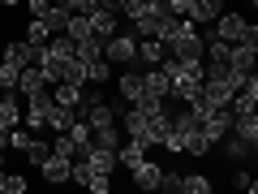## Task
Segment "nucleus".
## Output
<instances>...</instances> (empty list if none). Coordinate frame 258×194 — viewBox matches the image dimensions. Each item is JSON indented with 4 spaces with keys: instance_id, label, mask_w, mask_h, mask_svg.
Returning <instances> with one entry per match:
<instances>
[{
    "instance_id": "1",
    "label": "nucleus",
    "mask_w": 258,
    "mask_h": 194,
    "mask_svg": "<svg viewBox=\"0 0 258 194\" xmlns=\"http://www.w3.org/2000/svg\"><path fill=\"white\" fill-rule=\"evenodd\" d=\"M164 74L172 78V100H203V65H181L172 56V61H164Z\"/></svg>"
},
{
    "instance_id": "2",
    "label": "nucleus",
    "mask_w": 258,
    "mask_h": 194,
    "mask_svg": "<svg viewBox=\"0 0 258 194\" xmlns=\"http://www.w3.org/2000/svg\"><path fill=\"white\" fill-rule=\"evenodd\" d=\"M168 52L176 56L181 65H203V56H207V39L198 35V26H194L189 18H185V26H181V35L168 43Z\"/></svg>"
},
{
    "instance_id": "3",
    "label": "nucleus",
    "mask_w": 258,
    "mask_h": 194,
    "mask_svg": "<svg viewBox=\"0 0 258 194\" xmlns=\"http://www.w3.org/2000/svg\"><path fill=\"white\" fill-rule=\"evenodd\" d=\"M103 61H108V65H134V61H138V35L129 30V35L103 39Z\"/></svg>"
},
{
    "instance_id": "4",
    "label": "nucleus",
    "mask_w": 258,
    "mask_h": 194,
    "mask_svg": "<svg viewBox=\"0 0 258 194\" xmlns=\"http://www.w3.org/2000/svg\"><path fill=\"white\" fill-rule=\"evenodd\" d=\"M52 108H56L52 91H39V95H26V125H30V129L47 125V112H52Z\"/></svg>"
},
{
    "instance_id": "5",
    "label": "nucleus",
    "mask_w": 258,
    "mask_h": 194,
    "mask_svg": "<svg viewBox=\"0 0 258 194\" xmlns=\"http://www.w3.org/2000/svg\"><path fill=\"white\" fill-rule=\"evenodd\" d=\"M147 95V74H138L134 65H125V74H120V100L125 104H138Z\"/></svg>"
},
{
    "instance_id": "6",
    "label": "nucleus",
    "mask_w": 258,
    "mask_h": 194,
    "mask_svg": "<svg viewBox=\"0 0 258 194\" xmlns=\"http://www.w3.org/2000/svg\"><path fill=\"white\" fill-rule=\"evenodd\" d=\"M39 173H43V181H52V185H64L69 181V173H74V160H64V156H47L43 164H39Z\"/></svg>"
},
{
    "instance_id": "7",
    "label": "nucleus",
    "mask_w": 258,
    "mask_h": 194,
    "mask_svg": "<svg viewBox=\"0 0 258 194\" xmlns=\"http://www.w3.org/2000/svg\"><path fill=\"white\" fill-rule=\"evenodd\" d=\"M147 147H151V142H142V138H125L116 147V164L120 168H138L142 160H147Z\"/></svg>"
},
{
    "instance_id": "8",
    "label": "nucleus",
    "mask_w": 258,
    "mask_h": 194,
    "mask_svg": "<svg viewBox=\"0 0 258 194\" xmlns=\"http://www.w3.org/2000/svg\"><path fill=\"white\" fill-rule=\"evenodd\" d=\"M18 91L22 95H39V91H52V82H47V74L39 69V65H26L18 78Z\"/></svg>"
},
{
    "instance_id": "9",
    "label": "nucleus",
    "mask_w": 258,
    "mask_h": 194,
    "mask_svg": "<svg viewBox=\"0 0 258 194\" xmlns=\"http://www.w3.org/2000/svg\"><path fill=\"white\" fill-rule=\"evenodd\" d=\"M5 61L18 65V69H26V65H39V47L30 43V39H22V43H9V47H5Z\"/></svg>"
},
{
    "instance_id": "10",
    "label": "nucleus",
    "mask_w": 258,
    "mask_h": 194,
    "mask_svg": "<svg viewBox=\"0 0 258 194\" xmlns=\"http://www.w3.org/2000/svg\"><path fill=\"white\" fill-rule=\"evenodd\" d=\"M245 26H249V22L237 18V13H220V18H215V35L228 39V43H237V39L245 35Z\"/></svg>"
},
{
    "instance_id": "11",
    "label": "nucleus",
    "mask_w": 258,
    "mask_h": 194,
    "mask_svg": "<svg viewBox=\"0 0 258 194\" xmlns=\"http://www.w3.org/2000/svg\"><path fill=\"white\" fill-rule=\"evenodd\" d=\"M220 147H224V156H228L232 164H241L245 156H254V147H249V138H241L237 129H228V134H224V138H220Z\"/></svg>"
},
{
    "instance_id": "12",
    "label": "nucleus",
    "mask_w": 258,
    "mask_h": 194,
    "mask_svg": "<svg viewBox=\"0 0 258 194\" xmlns=\"http://www.w3.org/2000/svg\"><path fill=\"white\" fill-rule=\"evenodd\" d=\"M129 177H134V185H138V190H159V177H164V168L151 164V160H142L138 168H129Z\"/></svg>"
},
{
    "instance_id": "13",
    "label": "nucleus",
    "mask_w": 258,
    "mask_h": 194,
    "mask_svg": "<svg viewBox=\"0 0 258 194\" xmlns=\"http://www.w3.org/2000/svg\"><path fill=\"white\" fill-rule=\"evenodd\" d=\"M254 56H258V47H249V43H232V56H228V65H232V74H254Z\"/></svg>"
},
{
    "instance_id": "14",
    "label": "nucleus",
    "mask_w": 258,
    "mask_h": 194,
    "mask_svg": "<svg viewBox=\"0 0 258 194\" xmlns=\"http://www.w3.org/2000/svg\"><path fill=\"white\" fill-rule=\"evenodd\" d=\"M116 18H120V13H112V9H99V5H95V9H91L95 39H112V35H116Z\"/></svg>"
},
{
    "instance_id": "15",
    "label": "nucleus",
    "mask_w": 258,
    "mask_h": 194,
    "mask_svg": "<svg viewBox=\"0 0 258 194\" xmlns=\"http://www.w3.org/2000/svg\"><path fill=\"white\" fill-rule=\"evenodd\" d=\"M224 9V0H189V22L194 26H203V22H215Z\"/></svg>"
},
{
    "instance_id": "16",
    "label": "nucleus",
    "mask_w": 258,
    "mask_h": 194,
    "mask_svg": "<svg viewBox=\"0 0 258 194\" xmlns=\"http://www.w3.org/2000/svg\"><path fill=\"white\" fill-rule=\"evenodd\" d=\"M147 95H155V100H172V78L164 74V69H147Z\"/></svg>"
},
{
    "instance_id": "17",
    "label": "nucleus",
    "mask_w": 258,
    "mask_h": 194,
    "mask_svg": "<svg viewBox=\"0 0 258 194\" xmlns=\"http://www.w3.org/2000/svg\"><path fill=\"white\" fill-rule=\"evenodd\" d=\"M86 160H91L95 173H108V177H112V168H120L116 164V151H112V147H95V142H91V151H86Z\"/></svg>"
},
{
    "instance_id": "18",
    "label": "nucleus",
    "mask_w": 258,
    "mask_h": 194,
    "mask_svg": "<svg viewBox=\"0 0 258 194\" xmlns=\"http://www.w3.org/2000/svg\"><path fill=\"white\" fill-rule=\"evenodd\" d=\"M64 35L74 39V43H86V39H95L91 13H74V18H69V26H64Z\"/></svg>"
},
{
    "instance_id": "19",
    "label": "nucleus",
    "mask_w": 258,
    "mask_h": 194,
    "mask_svg": "<svg viewBox=\"0 0 258 194\" xmlns=\"http://www.w3.org/2000/svg\"><path fill=\"white\" fill-rule=\"evenodd\" d=\"M22 117H26V112L18 108V100H13V91H5V95H0V129H13V125L22 121Z\"/></svg>"
},
{
    "instance_id": "20",
    "label": "nucleus",
    "mask_w": 258,
    "mask_h": 194,
    "mask_svg": "<svg viewBox=\"0 0 258 194\" xmlns=\"http://www.w3.org/2000/svg\"><path fill=\"white\" fill-rule=\"evenodd\" d=\"M164 39H155V35H147V39H138V61H147V65H159L164 61Z\"/></svg>"
},
{
    "instance_id": "21",
    "label": "nucleus",
    "mask_w": 258,
    "mask_h": 194,
    "mask_svg": "<svg viewBox=\"0 0 258 194\" xmlns=\"http://www.w3.org/2000/svg\"><path fill=\"white\" fill-rule=\"evenodd\" d=\"M52 100L64 104V108H78V104H82V86H78V82H56L52 86Z\"/></svg>"
},
{
    "instance_id": "22",
    "label": "nucleus",
    "mask_w": 258,
    "mask_h": 194,
    "mask_svg": "<svg viewBox=\"0 0 258 194\" xmlns=\"http://www.w3.org/2000/svg\"><path fill=\"white\" fill-rule=\"evenodd\" d=\"M228 56H232V43H228V39L207 35V61H211V65H228Z\"/></svg>"
},
{
    "instance_id": "23",
    "label": "nucleus",
    "mask_w": 258,
    "mask_h": 194,
    "mask_svg": "<svg viewBox=\"0 0 258 194\" xmlns=\"http://www.w3.org/2000/svg\"><path fill=\"white\" fill-rule=\"evenodd\" d=\"M69 18H74V13L64 9V5H52V9L43 13V22H47V30H52V35H64V26H69Z\"/></svg>"
},
{
    "instance_id": "24",
    "label": "nucleus",
    "mask_w": 258,
    "mask_h": 194,
    "mask_svg": "<svg viewBox=\"0 0 258 194\" xmlns=\"http://www.w3.org/2000/svg\"><path fill=\"white\" fill-rule=\"evenodd\" d=\"M74 121H78V112H74V108H64V104H56V108L47 112V125H52L56 134H60V129H69Z\"/></svg>"
},
{
    "instance_id": "25",
    "label": "nucleus",
    "mask_w": 258,
    "mask_h": 194,
    "mask_svg": "<svg viewBox=\"0 0 258 194\" xmlns=\"http://www.w3.org/2000/svg\"><path fill=\"white\" fill-rule=\"evenodd\" d=\"M22 156H26L30 164L39 168V164H43L47 156H52V142H43V138H30V142H26V151H22Z\"/></svg>"
},
{
    "instance_id": "26",
    "label": "nucleus",
    "mask_w": 258,
    "mask_h": 194,
    "mask_svg": "<svg viewBox=\"0 0 258 194\" xmlns=\"http://www.w3.org/2000/svg\"><path fill=\"white\" fill-rule=\"evenodd\" d=\"M78 61L82 65H91V61H103V39H86V43H78Z\"/></svg>"
},
{
    "instance_id": "27",
    "label": "nucleus",
    "mask_w": 258,
    "mask_h": 194,
    "mask_svg": "<svg viewBox=\"0 0 258 194\" xmlns=\"http://www.w3.org/2000/svg\"><path fill=\"white\" fill-rule=\"evenodd\" d=\"M26 39H30L35 47H43L47 39H52V30H47V22H43V18H30V26H26Z\"/></svg>"
},
{
    "instance_id": "28",
    "label": "nucleus",
    "mask_w": 258,
    "mask_h": 194,
    "mask_svg": "<svg viewBox=\"0 0 258 194\" xmlns=\"http://www.w3.org/2000/svg\"><path fill=\"white\" fill-rule=\"evenodd\" d=\"M18 78H22V69H18V65L0 61V91H18Z\"/></svg>"
},
{
    "instance_id": "29",
    "label": "nucleus",
    "mask_w": 258,
    "mask_h": 194,
    "mask_svg": "<svg viewBox=\"0 0 258 194\" xmlns=\"http://www.w3.org/2000/svg\"><path fill=\"white\" fill-rule=\"evenodd\" d=\"M181 194H211V181H207V177H181Z\"/></svg>"
},
{
    "instance_id": "30",
    "label": "nucleus",
    "mask_w": 258,
    "mask_h": 194,
    "mask_svg": "<svg viewBox=\"0 0 258 194\" xmlns=\"http://www.w3.org/2000/svg\"><path fill=\"white\" fill-rule=\"evenodd\" d=\"M108 78H112L108 61H91V65H86V82H95V86H99V82H108Z\"/></svg>"
},
{
    "instance_id": "31",
    "label": "nucleus",
    "mask_w": 258,
    "mask_h": 194,
    "mask_svg": "<svg viewBox=\"0 0 258 194\" xmlns=\"http://www.w3.org/2000/svg\"><path fill=\"white\" fill-rule=\"evenodd\" d=\"M0 190H5V194H26V177H22V173H5Z\"/></svg>"
},
{
    "instance_id": "32",
    "label": "nucleus",
    "mask_w": 258,
    "mask_h": 194,
    "mask_svg": "<svg viewBox=\"0 0 258 194\" xmlns=\"http://www.w3.org/2000/svg\"><path fill=\"white\" fill-rule=\"evenodd\" d=\"M86 190H91V194H108V190H112L108 173H91V181H86Z\"/></svg>"
},
{
    "instance_id": "33",
    "label": "nucleus",
    "mask_w": 258,
    "mask_h": 194,
    "mask_svg": "<svg viewBox=\"0 0 258 194\" xmlns=\"http://www.w3.org/2000/svg\"><path fill=\"white\" fill-rule=\"evenodd\" d=\"M56 5H64L69 13H91L95 5H99V0H56Z\"/></svg>"
},
{
    "instance_id": "34",
    "label": "nucleus",
    "mask_w": 258,
    "mask_h": 194,
    "mask_svg": "<svg viewBox=\"0 0 258 194\" xmlns=\"http://www.w3.org/2000/svg\"><path fill=\"white\" fill-rule=\"evenodd\" d=\"M26 142H30V134L13 125V129H9V147H13V151H26Z\"/></svg>"
},
{
    "instance_id": "35",
    "label": "nucleus",
    "mask_w": 258,
    "mask_h": 194,
    "mask_svg": "<svg viewBox=\"0 0 258 194\" xmlns=\"http://www.w3.org/2000/svg\"><path fill=\"white\" fill-rule=\"evenodd\" d=\"M159 190H168V194H181V173H164V177H159Z\"/></svg>"
},
{
    "instance_id": "36",
    "label": "nucleus",
    "mask_w": 258,
    "mask_h": 194,
    "mask_svg": "<svg viewBox=\"0 0 258 194\" xmlns=\"http://www.w3.org/2000/svg\"><path fill=\"white\" fill-rule=\"evenodd\" d=\"M52 5H56V0H26V13H30V18H43Z\"/></svg>"
},
{
    "instance_id": "37",
    "label": "nucleus",
    "mask_w": 258,
    "mask_h": 194,
    "mask_svg": "<svg viewBox=\"0 0 258 194\" xmlns=\"http://www.w3.org/2000/svg\"><path fill=\"white\" fill-rule=\"evenodd\" d=\"M168 13H176V18H189V0H168Z\"/></svg>"
},
{
    "instance_id": "38",
    "label": "nucleus",
    "mask_w": 258,
    "mask_h": 194,
    "mask_svg": "<svg viewBox=\"0 0 258 194\" xmlns=\"http://www.w3.org/2000/svg\"><path fill=\"white\" fill-rule=\"evenodd\" d=\"M237 43H249V47H258V26H254V22H249V26H245V35H241Z\"/></svg>"
},
{
    "instance_id": "39",
    "label": "nucleus",
    "mask_w": 258,
    "mask_h": 194,
    "mask_svg": "<svg viewBox=\"0 0 258 194\" xmlns=\"http://www.w3.org/2000/svg\"><path fill=\"white\" fill-rule=\"evenodd\" d=\"M99 9H112V13H125V0H99Z\"/></svg>"
},
{
    "instance_id": "40",
    "label": "nucleus",
    "mask_w": 258,
    "mask_h": 194,
    "mask_svg": "<svg viewBox=\"0 0 258 194\" xmlns=\"http://www.w3.org/2000/svg\"><path fill=\"white\" fill-rule=\"evenodd\" d=\"M249 147H254V156H258V129H254V138H249Z\"/></svg>"
},
{
    "instance_id": "41",
    "label": "nucleus",
    "mask_w": 258,
    "mask_h": 194,
    "mask_svg": "<svg viewBox=\"0 0 258 194\" xmlns=\"http://www.w3.org/2000/svg\"><path fill=\"white\" fill-rule=\"evenodd\" d=\"M0 5H9V9H13V5H22V0H0Z\"/></svg>"
},
{
    "instance_id": "42",
    "label": "nucleus",
    "mask_w": 258,
    "mask_h": 194,
    "mask_svg": "<svg viewBox=\"0 0 258 194\" xmlns=\"http://www.w3.org/2000/svg\"><path fill=\"white\" fill-rule=\"evenodd\" d=\"M129 5H142V0H125V9H129Z\"/></svg>"
},
{
    "instance_id": "43",
    "label": "nucleus",
    "mask_w": 258,
    "mask_h": 194,
    "mask_svg": "<svg viewBox=\"0 0 258 194\" xmlns=\"http://www.w3.org/2000/svg\"><path fill=\"white\" fill-rule=\"evenodd\" d=\"M249 190H254V194H258V181H249Z\"/></svg>"
},
{
    "instance_id": "44",
    "label": "nucleus",
    "mask_w": 258,
    "mask_h": 194,
    "mask_svg": "<svg viewBox=\"0 0 258 194\" xmlns=\"http://www.w3.org/2000/svg\"><path fill=\"white\" fill-rule=\"evenodd\" d=\"M254 74H258V56H254Z\"/></svg>"
},
{
    "instance_id": "45",
    "label": "nucleus",
    "mask_w": 258,
    "mask_h": 194,
    "mask_svg": "<svg viewBox=\"0 0 258 194\" xmlns=\"http://www.w3.org/2000/svg\"><path fill=\"white\" fill-rule=\"evenodd\" d=\"M0 181H5V168H0Z\"/></svg>"
},
{
    "instance_id": "46",
    "label": "nucleus",
    "mask_w": 258,
    "mask_h": 194,
    "mask_svg": "<svg viewBox=\"0 0 258 194\" xmlns=\"http://www.w3.org/2000/svg\"><path fill=\"white\" fill-rule=\"evenodd\" d=\"M249 5H254V9H258V0H249Z\"/></svg>"
}]
</instances>
